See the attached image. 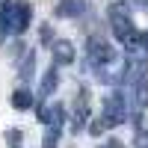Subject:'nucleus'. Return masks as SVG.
<instances>
[{"mask_svg":"<svg viewBox=\"0 0 148 148\" xmlns=\"http://www.w3.org/2000/svg\"><path fill=\"white\" fill-rule=\"evenodd\" d=\"M86 59H89V65H95V68L113 65L116 62V47L110 42H104L101 36H89V42H86Z\"/></svg>","mask_w":148,"mask_h":148,"instance_id":"obj_1","label":"nucleus"},{"mask_svg":"<svg viewBox=\"0 0 148 148\" xmlns=\"http://www.w3.org/2000/svg\"><path fill=\"white\" fill-rule=\"evenodd\" d=\"M125 119H127L125 95H121V92L107 95V98H104V110H101V121H104V127H119Z\"/></svg>","mask_w":148,"mask_h":148,"instance_id":"obj_2","label":"nucleus"},{"mask_svg":"<svg viewBox=\"0 0 148 148\" xmlns=\"http://www.w3.org/2000/svg\"><path fill=\"white\" fill-rule=\"evenodd\" d=\"M110 24H113V33H116V39H121V42H130L133 36H136L130 15H127V12L121 9V6H113V9H110Z\"/></svg>","mask_w":148,"mask_h":148,"instance_id":"obj_3","label":"nucleus"},{"mask_svg":"<svg viewBox=\"0 0 148 148\" xmlns=\"http://www.w3.org/2000/svg\"><path fill=\"white\" fill-rule=\"evenodd\" d=\"M30 24H33V9H30V3L15 0V3H12V36H24Z\"/></svg>","mask_w":148,"mask_h":148,"instance_id":"obj_4","label":"nucleus"},{"mask_svg":"<svg viewBox=\"0 0 148 148\" xmlns=\"http://www.w3.org/2000/svg\"><path fill=\"white\" fill-rule=\"evenodd\" d=\"M56 86H59V65L53 62L51 68L45 71V77H42V83H39V92H36V104H45L47 98H51V95L56 92Z\"/></svg>","mask_w":148,"mask_h":148,"instance_id":"obj_5","label":"nucleus"},{"mask_svg":"<svg viewBox=\"0 0 148 148\" xmlns=\"http://www.w3.org/2000/svg\"><path fill=\"white\" fill-rule=\"evenodd\" d=\"M36 116L39 121L47 127V125H62L65 121V107L62 104H36Z\"/></svg>","mask_w":148,"mask_h":148,"instance_id":"obj_6","label":"nucleus"},{"mask_svg":"<svg viewBox=\"0 0 148 148\" xmlns=\"http://www.w3.org/2000/svg\"><path fill=\"white\" fill-rule=\"evenodd\" d=\"M53 62L56 65H71L74 62V45L68 39H56L53 42Z\"/></svg>","mask_w":148,"mask_h":148,"instance_id":"obj_7","label":"nucleus"},{"mask_svg":"<svg viewBox=\"0 0 148 148\" xmlns=\"http://www.w3.org/2000/svg\"><path fill=\"white\" fill-rule=\"evenodd\" d=\"M89 121V89L77 92V113H74V130H83V125Z\"/></svg>","mask_w":148,"mask_h":148,"instance_id":"obj_8","label":"nucleus"},{"mask_svg":"<svg viewBox=\"0 0 148 148\" xmlns=\"http://www.w3.org/2000/svg\"><path fill=\"white\" fill-rule=\"evenodd\" d=\"M83 12H86V0H59L56 3L59 18H80Z\"/></svg>","mask_w":148,"mask_h":148,"instance_id":"obj_9","label":"nucleus"},{"mask_svg":"<svg viewBox=\"0 0 148 148\" xmlns=\"http://www.w3.org/2000/svg\"><path fill=\"white\" fill-rule=\"evenodd\" d=\"M9 104L15 107V110H33V107H36V95L21 86V89H15V92L9 95Z\"/></svg>","mask_w":148,"mask_h":148,"instance_id":"obj_10","label":"nucleus"},{"mask_svg":"<svg viewBox=\"0 0 148 148\" xmlns=\"http://www.w3.org/2000/svg\"><path fill=\"white\" fill-rule=\"evenodd\" d=\"M12 33V0L0 3V42H6V36Z\"/></svg>","mask_w":148,"mask_h":148,"instance_id":"obj_11","label":"nucleus"},{"mask_svg":"<svg viewBox=\"0 0 148 148\" xmlns=\"http://www.w3.org/2000/svg\"><path fill=\"white\" fill-rule=\"evenodd\" d=\"M130 92H133V107H136V110H145V107H148V77H142L139 83H133Z\"/></svg>","mask_w":148,"mask_h":148,"instance_id":"obj_12","label":"nucleus"},{"mask_svg":"<svg viewBox=\"0 0 148 148\" xmlns=\"http://www.w3.org/2000/svg\"><path fill=\"white\" fill-rule=\"evenodd\" d=\"M59 136H62V125H47L45 127V136H42V148H56Z\"/></svg>","mask_w":148,"mask_h":148,"instance_id":"obj_13","label":"nucleus"},{"mask_svg":"<svg viewBox=\"0 0 148 148\" xmlns=\"http://www.w3.org/2000/svg\"><path fill=\"white\" fill-rule=\"evenodd\" d=\"M36 59H39V51H27V53H24V62H21V71H18L21 80H30L33 74H36L33 71L36 68Z\"/></svg>","mask_w":148,"mask_h":148,"instance_id":"obj_14","label":"nucleus"},{"mask_svg":"<svg viewBox=\"0 0 148 148\" xmlns=\"http://www.w3.org/2000/svg\"><path fill=\"white\" fill-rule=\"evenodd\" d=\"M6 145L9 148H24V133L18 127H9L6 130Z\"/></svg>","mask_w":148,"mask_h":148,"instance_id":"obj_15","label":"nucleus"},{"mask_svg":"<svg viewBox=\"0 0 148 148\" xmlns=\"http://www.w3.org/2000/svg\"><path fill=\"white\" fill-rule=\"evenodd\" d=\"M51 42H53V30L45 24V27H42V45H51Z\"/></svg>","mask_w":148,"mask_h":148,"instance_id":"obj_16","label":"nucleus"},{"mask_svg":"<svg viewBox=\"0 0 148 148\" xmlns=\"http://www.w3.org/2000/svg\"><path fill=\"white\" fill-rule=\"evenodd\" d=\"M104 148H125V145H121L119 139H107V145H104Z\"/></svg>","mask_w":148,"mask_h":148,"instance_id":"obj_17","label":"nucleus"},{"mask_svg":"<svg viewBox=\"0 0 148 148\" xmlns=\"http://www.w3.org/2000/svg\"><path fill=\"white\" fill-rule=\"evenodd\" d=\"M101 148H104V145H101Z\"/></svg>","mask_w":148,"mask_h":148,"instance_id":"obj_18","label":"nucleus"}]
</instances>
